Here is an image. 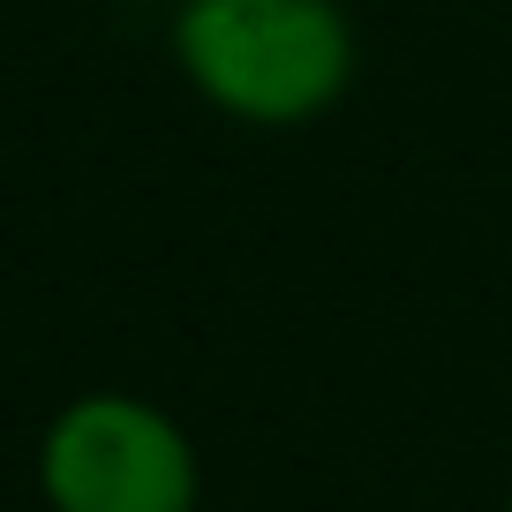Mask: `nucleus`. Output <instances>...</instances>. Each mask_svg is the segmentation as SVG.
Here are the masks:
<instances>
[{
    "label": "nucleus",
    "mask_w": 512,
    "mask_h": 512,
    "mask_svg": "<svg viewBox=\"0 0 512 512\" xmlns=\"http://www.w3.org/2000/svg\"><path fill=\"white\" fill-rule=\"evenodd\" d=\"M166 53L196 106L234 128H317L362 76V23L347 0H174Z\"/></svg>",
    "instance_id": "obj_1"
},
{
    "label": "nucleus",
    "mask_w": 512,
    "mask_h": 512,
    "mask_svg": "<svg viewBox=\"0 0 512 512\" xmlns=\"http://www.w3.org/2000/svg\"><path fill=\"white\" fill-rule=\"evenodd\" d=\"M38 497L46 512H196L204 452L174 407L98 384L61 400L38 430Z\"/></svg>",
    "instance_id": "obj_2"
},
{
    "label": "nucleus",
    "mask_w": 512,
    "mask_h": 512,
    "mask_svg": "<svg viewBox=\"0 0 512 512\" xmlns=\"http://www.w3.org/2000/svg\"><path fill=\"white\" fill-rule=\"evenodd\" d=\"M497 512H512V460H505V490H497Z\"/></svg>",
    "instance_id": "obj_3"
},
{
    "label": "nucleus",
    "mask_w": 512,
    "mask_h": 512,
    "mask_svg": "<svg viewBox=\"0 0 512 512\" xmlns=\"http://www.w3.org/2000/svg\"><path fill=\"white\" fill-rule=\"evenodd\" d=\"M159 8H174V0H159Z\"/></svg>",
    "instance_id": "obj_4"
}]
</instances>
